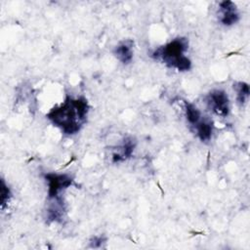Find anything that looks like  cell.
<instances>
[{"mask_svg": "<svg viewBox=\"0 0 250 250\" xmlns=\"http://www.w3.org/2000/svg\"><path fill=\"white\" fill-rule=\"evenodd\" d=\"M133 41L127 39L125 41L120 42L114 49L113 54L124 64H128L132 62L134 52H133Z\"/></svg>", "mask_w": 250, "mask_h": 250, "instance_id": "cell-6", "label": "cell"}, {"mask_svg": "<svg viewBox=\"0 0 250 250\" xmlns=\"http://www.w3.org/2000/svg\"><path fill=\"white\" fill-rule=\"evenodd\" d=\"M135 141L132 138H127L124 140L122 145L117 147V152L112 154V161L113 162H120L128 157H130L135 148Z\"/></svg>", "mask_w": 250, "mask_h": 250, "instance_id": "cell-7", "label": "cell"}, {"mask_svg": "<svg viewBox=\"0 0 250 250\" xmlns=\"http://www.w3.org/2000/svg\"><path fill=\"white\" fill-rule=\"evenodd\" d=\"M48 183V198L53 199L60 197V193L70 187L73 183L72 177L67 174L47 173L44 175Z\"/></svg>", "mask_w": 250, "mask_h": 250, "instance_id": "cell-4", "label": "cell"}, {"mask_svg": "<svg viewBox=\"0 0 250 250\" xmlns=\"http://www.w3.org/2000/svg\"><path fill=\"white\" fill-rule=\"evenodd\" d=\"M185 110L187 120L192 127H194L202 119L200 110L194 104L185 102Z\"/></svg>", "mask_w": 250, "mask_h": 250, "instance_id": "cell-9", "label": "cell"}, {"mask_svg": "<svg viewBox=\"0 0 250 250\" xmlns=\"http://www.w3.org/2000/svg\"><path fill=\"white\" fill-rule=\"evenodd\" d=\"M12 198V192L5 181L1 180V209L4 210L5 206L10 202Z\"/></svg>", "mask_w": 250, "mask_h": 250, "instance_id": "cell-11", "label": "cell"}, {"mask_svg": "<svg viewBox=\"0 0 250 250\" xmlns=\"http://www.w3.org/2000/svg\"><path fill=\"white\" fill-rule=\"evenodd\" d=\"M105 238L103 236H94L91 240H90V246L93 248H97L102 246L103 243H104Z\"/></svg>", "mask_w": 250, "mask_h": 250, "instance_id": "cell-12", "label": "cell"}, {"mask_svg": "<svg viewBox=\"0 0 250 250\" xmlns=\"http://www.w3.org/2000/svg\"><path fill=\"white\" fill-rule=\"evenodd\" d=\"M235 91H236V96H237V102L241 105L245 104L248 101L250 90H249V85L245 82H237L234 86Z\"/></svg>", "mask_w": 250, "mask_h": 250, "instance_id": "cell-10", "label": "cell"}, {"mask_svg": "<svg viewBox=\"0 0 250 250\" xmlns=\"http://www.w3.org/2000/svg\"><path fill=\"white\" fill-rule=\"evenodd\" d=\"M193 128L201 142H208L211 140L213 134V123L211 120L202 117V119Z\"/></svg>", "mask_w": 250, "mask_h": 250, "instance_id": "cell-8", "label": "cell"}, {"mask_svg": "<svg viewBox=\"0 0 250 250\" xmlns=\"http://www.w3.org/2000/svg\"><path fill=\"white\" fill-rule=\"evenodd\" d=\"M188 48V40L185 37H178L164 46L157 48L151 57L160 60L167 66L174 67L178 71H187L191 67L190 60L185 56Z\"/></svg>", "mask_w": 250, "mask_h": 250, "instance_id": "cell-2", "label": "cell"}, {"mask_svg": "<svg viewBox=\"0 0 250 250\" xmlns=\"http://www.w3.org/2000/svg\"><path fill=\"white\" fill-rule=\"evenodd\" d=\"M206 104L208 108L218 116L227 117L229 112V97L223 90H212L206 97Z\"/></svg>", "mask_w": 250, "mask_h": 250, "instance_id": "cell-3", "label": "cell"}, {"mask_svg": "<svg viewBox=\"0 0 250 250\" xmlns=\"http://www.w3.org/2000/svg\"><path fill=\"white\" fill-rule=\"evenodd\" d=\"M220 21L222 24L229 26L235 24L239 20V14L236 6L231 1H224L220 3Z\"/></svg>", "mask_w": 250, "mask_h": 250, "instance_id": "cell-5", "label": "cell"}, {"mask_svg": "<svg viewBox=\"0 0 250 250\" xmlns=\"http://www.w3.org/2000/svg\"><path fill=\"white\" fill-rule=\"evenodd\" d=\"M89 105L84 98H66L65 101L57 107H54L47 114L52 123L64 134H76L87 119Z\"/></svg>", "mask_w": 250, "mask_h": 250, "instance_id": "cell-1", "label": "cell"}]
</instances>
